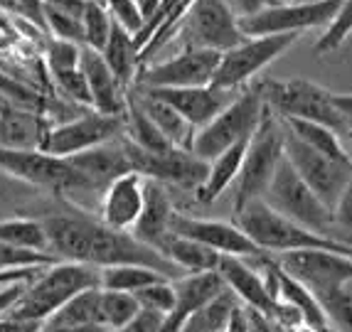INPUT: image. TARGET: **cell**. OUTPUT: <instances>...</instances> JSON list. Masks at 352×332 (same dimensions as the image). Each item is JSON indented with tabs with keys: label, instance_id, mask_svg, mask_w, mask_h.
<instances>
[{
	"label": "cell",
	"instance_id": "1",
	"mask_svg": "<svg viewBox=\"0 0 352 332\" xmlns=\"http://www.w3.org/2000/svg\"><path fill=\"white\" fill-rule=\"evenodd\" d=\"M42 224L47 232L50 254L59 261L89 263L96 268L116 266V263H141L170 280L185 276L158 249L143 244L131 232L106 227L104 221L79 207H67L62 212L42 217Z\"/></svg>",
	"mask_w": 352,
	"mask_h": 332
},
{
	"label": "cell",
	"instance_id": "2",
	"mask_svg": "<svg viewBox=\"0 0 352 332\" xmlns=\"http://www.w3.org/2000/svg\"><path fill=\"white\" fill-rule=\"evenodd\" d=\"M101 268L76 261H54L45 266L35 278L25 286L18 303L12 305L6 318L28 322H45L62 303H67L72 296L99 288Z\"/></svg>",
	"mask_w": 352,
	"mask_h": 332
},
{
	"label": "cell",
	"instance_id": "3",
	"mask_svg": "<svg viewBox=\"0 0 352 332\" xmlns=\"http://www.w3.org/2000/svg\"><path fill=\"white\" fill-rule=\"evenodd\" d=\"M234 224L247 234L258 249L264 254H271V256L296 249H328L352 256V246L342 244V241L333 239V236H323V234H316L311 229L300 227L298 221L283 217L281 212L269 207L261 197L252 199L241 210H236Z\"/></svg>",
	"mask_w": 352,
	"mask_h": 332
},
{
	"label": "cell",
	"instance_id": "4",
	"mask_svg": "<svg viewBox=\"0 0 352 332\" xmlns=\"http://www.w3.org/2000/svg\"><path fill=\"white\" fill-rule=\"evenodd\" d=\"M254 87L258 89L264 104L276 116H294L323 123L338 135H345L350 129L345 118L340 116V111L335 109L333 91H328L320 84L308 82V79H286V82L261 79V82H254Z\"/></svg>",
	"mask_w": 352,
	"mask_h": 332
},
{
	"label": "cell",
	"instance_id": "5",
	"mask_svg": "<svg viewBox=\"0 0 352 332\" xmlns=\"http://www.w3.org/2000/svg\"><path fill=\"white\" fill-rule=\"evenodd\" d=\"M264 113H266V104L261 99L258 89L254 84H247V87L241 89V93H236L234 99L229 101L207 126L195 131L190 151L200 157V160L210 163L212 157H217L229 146L252 138V133L256 131L258 123H261Z\"/></svg>",
	"mask_w": 352,
	"mask_h": 332
},
{
	"label": "cell",
	"instance_id": "6",
	"mask_svg": "<svg viewBox=\"0 0 352 332\" xmlns=\"http://www.w3.org/2000/svg\"><path fill=\"white\" fill-rule=\"evenodd\" d=\"M283 160V123L274 111L266 106V113L256 131L249 138L247 153L241 160V170L236 175L234 212L241 210L252 199L264 197L271 177Z\"/></svg>",
	"mask_w": 352,
	"mask_h": 332
},
{
	"label": "cell",
	"instance_id": "7",
	"mask_svg": "<svg viewBox=\"0 0 352 332\" xmlns=\"http://www.w3.org/2000/svg\"><path fill=\"white\" fill-rule=\"evenodd\" d=\"M298 32H276V35L244 37L239 45L224 49L212 76V87L222 91H239L258 71L286 54L298 40Z\"/></svg>",
	"mask_w": 352,
	"mask_h": 332
},
{
	"label": "cell",
	"instance_id": "8",
	"mask_svg": "<svg viewBox=\"0 0 352 332\" xmlns=\"http://www.w3.org/2000/svg\"><path fill=\"white\" fill-rule=\"evenodd\" d=\"M261 199H264L269 207H274L276 212H281L283 217L298 221L300 227L335 239L333 210L325 207V204L320 202V197L300 180L298 173L291 168V163H288L286 157L278 163L276 173L271 177L269 187H266V192Z\"/></svg>",
	"mask_w": 352,
	"mask_h": 332
},
{
	"label": "cell",
	"instance_id": "9",
	"mask_svg": "<svg viewBox=\"0 0 352 332\" xmlns=\"http://www.w3.org/2000/svg\"><path fill=\"white\" fill-rule=\"evenodd\" d=\"M241 40H244V32L239 30V18L229 8L227 0H192V5L185 12V18L177 25L175 35L168 40V45L182 42V49L207 47V49L224 52L229 47L239 45Z\"/></svg>",
	"mask_w": 352,
	"mask_h": 332
},
{
	"label": "cell",
	"instance_id": "10",
	"mask_svg": "<svg viewBox=\"0 0 352 332\" xmlns=\"http://www.w3.org/2000/svg\"><path fill=\"white\" fill-rule=\"evenodd\" d=\"M345 0H294L276 3L264 10L239 18L244 37L276 35V32H305V30L328 27Z\"/></svg>",
	"mask_w": 352,
	"mask_h": 332
},
{
	"label": "cell",
	"instance_id": "11",
	"mask_svg": "<svg viewBox=\"0 0 352 332\" xmlns=\"http://www.w3.org/2000/svg\"><path fill=\"white\" fill-rule=\"evenodd\" d=\"M283 157L298 173L300 180L320 197V202L325 207H330V210H335L342 187H345L347 177H350L352 160H335V157L325 155V153L313 151L311 146H305L303 140H298L294 133H288L286 126H283Z\"/></svg>",
	"mask_w": 352,
	"mask_h": 332
},
{
	"label": "cell",
	"instance_id": "12",
	"mask_svg": "<svg viewBox=\"0 0 352 332\" xmlns=\"http://www.w3.org/2000/svg\"><path fill=\"white\" fill-rule=\"evenodd\" d=\"M222 52L207 47H185L173 57L151 59L148 65L138 67L133 87H207L219 65Z\"/></svg>",
	"mask_w": 352,
	"mask_h": 332
},
{
	"label": "cell",
	"instance_id": "13",
	"mask_svg": "<svg viewBox=\"0 0 352 332\" xmlns=\"http://www.w3.org/2000/svg\"><path fill=\"white\" fill-rule=\"evenodd\" d=\"M124 129L126 116H111V113H101L96 109H84L82 113L50 126L45 140H42V151L67 157L116 138L124 133Z\"/></svg>",
	"mask_w": 352,
	"mask_h": 332
},
{
	"label": "cell",
	"instance_id": "14",
	"mask_svg": "<svg viewBox=\"0 0 352 332\" xmlns=\"http://www.w3.org/2000/svg\"><path fill=\"white\" fill-rule=\"evenodd\" d=\"M126 138V153L133 173H141L143 177L158 180L168 187L197 192V187L207 177V160H200L192 151L185 148H170L165 153H148L138 148L129 135Z\"/></svg>",
	"mask_w": 352,
	"mask_h": 332
},
{
	"label": "cell",
	"instance_id": "15",
	"mask_svg": "<svg viewBox=\"0 0 352 332\" xmlns=\"http://www.w3.org/2000/svg\"><path fill=\"white\" fill-rule=\"evenodd\" d=\"M274 258L288 276L300 280L313 296H320V293L333 291V288L352 280V256L340 254V251L296 249L276 254Z\"/></svg>",
	"mask_w": 352,
	"mask_h": 332
},
{
	"label": "cell",
	"instance_id": "16",
	"mask_svg": "<svg viewBox=\"0 0 352 332\" xmlns=\"http://www.w3.org/2000/svg\"><path fill=\"white\" fill-rule=\"evenodd\" d=\"M170 232L210 246L212 251H217L219 256L252 258V256H261V254H264V251L249 239L247 234L236 227L234 221L205 219V217L182 214V212L175 210V214H173V219H170Z\"/></svg>",
	"mask_w": 352,
	"mask_h": 332
},
{
	"label": "cell",
	"instance_id": "17",
	"mask_svg": "<svg viewBox=\"0 0 352 332\" xmlns=\"http://www.w3.org/2000/svg\"><path fill=\"white\" fill-rule=\"evenodd\" d=\"M143 199H146V177L129 170L104 187L94 217L104 221L106 227L131 232L143 212Z\"/></svg>",
	"mask_w": 352,
	"mask_h": 332
},
{
	"label": "cell",
	"instance_id": "18",
	"mask_svg": "<svg viewBox=\"0 0 352 332\" xmlns=\"http://www.w3.org/2000/svg\"><path fill=\"white\" fill-rule=\"evenodd\" d=\"M141 89H146L153 96L163 99L165 104H170L195 131L207 126L236 96V91H222V89H214L212 84H207V87H175V89L141 87Z\"/></svg>",
	"mask_w": 352,
	"mask_h": 332
},
{
	"label": "cell",
	"instance_id": "19",
	"mask_svg": "<svg viewBox=\"0 0 352 332\" xmlns=\"http://www.w3.org/2000/svg\"><path fill=\"white\" fill-rule=\"evenodd\" d=\"M219 274V278L224 280V286L234 293L241 300V305L256 310V313L274 318L276 315L278 303L271 298V293L266 291L264 276L254 266L252 258L241 256H219V263L214 268Z\"/></svg>",
	"mask_w": 352,
	"mask_h": 332
},
{
	"label": "cell",
	"instance_id": "20",
	"mask_svg": "<svg viewBox=\"0 0 352 332\" xmlns=\"http://www.w3.org/2000/svg\"><path fill=\"white\" fill-rule=\"evenodd\" d=\"M67 207H74V204L8 175L6 170L0 168V219H8V217H40L42 219V217L62 212Z\"/></svg>",
	"mask_w": 352,
	"mask_h": 332
},
{
	"label": "cell",
	"instance_id": "21",
	"mask_svg": "<svg viewBox=\"0 0 352 332\" xmlns=\"http://www.w3.org/2000/svg\"><path fill=\"white\" fill-rule=\"evenodd\" d=\"M67 160H69V163L87 177L89 185H94L99 192H104V187L111 180H116L118 175H124V173L131 170L124 133L111 140H106L101 146L89 148V151L67 155Z\"/></svg>",
	"mask_w": 352,
	"mask_h": 332
},
{
	"label": "cell",
	"instance_id": "22",
	"mask_svg": "<svg viewBox=\"0 0 352 332\" xmlns=\"http://www.w3.org/2000/svg\"><path fill=\"white\" fill-rule=\"evenodd\" d=\"M175 286V305L165 315L160 332H180L190 315L197 308L214 298L224 288V280L219 278L217 271H205V274H185L173 280Z\"/></svg>",
	"mask_w": 352,
	"mask_h": 332
},
{
	"label": "cell",
	"instance_id": "23",
	"mask_svg": "<svg viewBox=\"0 0 352 332\" xmlns=\"http://www.w3.org/2000/svg\"><path fill=\"white\" fill-rule=\"evenodd\" d=\"M175 214V204L170 197V187L158 180L146 177V199H143V212L133 224L131 234L143 244L160 251L168 236H170V219Z\"/></svg>",
	"mask_w": 352,
	"mask_h": 332
},
{
	"label": "cell",
	"instance_id": "24",
	"mask_svg": "<svg viewBox=\"0 0 352 332\" xmlns=\"http://www.w3.org/2000/svg\"><path fill=\"white\" fill-rule=\"evenodd\" d=\"M79 69H82L84 79H87L89 96H91V109L101 111V113H111V116H124L126 89L116 82V76L106 67L101 52L82 47Z\"/></svg>",
	"mask_w": 352,
	"mask_h": 332
},
{
	"label": "cell",
	"instance_id": "25",
	"mask_svg": "<svg viewBox=\"0 0 352 332\" xmlns=\"http://www.w3.org/2000/svg\"><path fill=\"white\" fill-rule=\"evenodd\" d=\"M50 123L40 111L6 104L0 109V148H42Z\"/></svg>",
	"mask_w": 352,
	"mask_h": 332
},
{
	"label": "cell",
	"instance_id": "26",
	"mask_svg": "<svg viewBox=\"0 0 352 332\" xmlns=\"http://www.w3.org/2000/svg\"><path fill=\"white\" fill-rule=\"evenodd\" d=\"M126 93H129L135 104L141 106V111L151 118L153 126H155V129L168 138L170 146L190 151L192 138H195V129L180 116V113H177L175 109H173L170 104H165L163 99L153 96L151 91H146V89H141V87H131Z\"/></svg>",
	"mask_w": 352,
	"mask_h": 332
},
{
	"label": "cell",
	"instance_id": "27",
	"mask_svg": "<svg viewBox=\"0 0 352 332\" xmlns=\"http://www.w3.org/2000/svg\"><path fill=\"white\" fill-rule=\"evenodd\" d=\"M247 146H249V138L239 140V143H234V146H229L227 151L219 153L217 157H212L210 163H207L205 182L197 187L195 197L205 204L222 197L229 187L236 182V175H239V170H241V160H244Z\"/></svg>",
	"mask_w": 352,
	"mask_h": 332
},
{
	"label": "cell",
	"instance_id": "28",
	"mask_svg": "<svg viewBox=\"0 0 352 332\" xmlns=\"http://www.w3.org/2000/svg\"><path fill=\"white\" fill-rule=\"evenodd\" d=\"M160 254L168 261H173L182 274H205V271H214L219 263V254L212 251L210 246L200 244V241L173 234L160 244Z\"/></svg>",
	"mask_w": 352,
	"mask_h": 332
},
{
	"label": "cell",
	"instance_id": "29",
	"mask_svg": "<svg viewBox=\"0 0 352 332\" xmlns=\"http://www.w3.org/2000/svg\"><path fill=\"white\" fill-rule=\"evenodd\" d=\"M101 57H104L106 67L111 69V74L116 76V82L129 91L133 87L135 71H138V49L133 45V35L113 23L111 35L101 49Z\"/></svg>",
	"mask_w": 352,
	"mask_h": 332
},
{
	"label": "cell",
	"instance_id": "30",
	"mask_svg": "<svg viewBox=\"0 0 352 332\" xmlns=\"http://www.w3.org/2000/svg\"><path fill=\"white\" fill-rule=\"evenodd\" d=\"M87 325H101L99 288H87V291L72 296L67 303L59 305L47 320L42 322L40 330H65V327Z\"/></svg>",
	"mask_w": 352,
	"mask_h": 332
},
{
	"label": "cell",
	"instance_id": "31",
	"mask_svg": "<svg viewBox=\"0 0 352 332\" xmlns=\"http://www.w3.org/2000/svg\"><path fill=\"white\" fill-rule=\"evenodd\" d=\"M239 305V298L224 286L217 296L210 298L202 308H197L190 315L185 325L180 327V332H224L229 325V318Z\"/></svg>",
	"mask_w": 352,
	"mask_h": 332
},
{
	"label": "cell",
	"instance_id": "32",
	"mask_svg": "<svg viewBox=\"0 0 352 332\" xmlns=\"http://www.w3.org/2000/svg\"><path fill=\"white\" fill-rule=\"evenodd\" d=\"M281 123L286 126L288 133H294L298 140H303L305 146H311L313 151H320L325 155L335 157V160H352V155L345 151L340 135L333 129L323 126L316 121H305V118H294V116H278Z\"/></svg>",
	"mask_w": 352,
	"mask_h": 332
},
{
	"label": "cell",
	"instance_id": "33",
	"mask_svg": "<svg viewBox=\"0 0 352 332\" xmlns=\"http://www.w3.org/2000/svg\"><path fill=\"white\" fill-rule=\"evenodd\" d=\"M0 241L20 249L50 254V241L40 217H8L0 219Z\"/></svg>",
	"mask_w": 352,
	"mask_h": 332
},
{
	"label": "cell",
	"instance_id": "34",
	"mask_svg": "<svg viewBox=\"0 0 352 332\" xmlns=\"http://www.w3.org/2000/svg\"><path fill=\"white\" fill-rule=\"evenodd\" d=\"M165 278L163 274L153 271L141 263H116V266H104L101 268V283L99 288L106 291H126L135 293L141 291L148 283H155V280Z\"/></svg>",
	"mask_w": 352,
	"mask_h": 332
},
{
	"label": "cell",
	"instance_id": "35",
	"mask_svg": "<svg viewBox=\"0 0 352 332\" xmlns=\"http://www.w3.org/2000/svg\"><path fill=\"white\" fill-rule=\"evenodd\" d=\"M318 303L323 308L328 325L333 332H352V280L342 283V286L333 288V291L320 293Z\"/></svg>",
	"mask_w": 352,
	"mask_h": 332
},
{
	"label": "cell",
	"instance_id": "36",
	"mask_svg": "<svg viewBox=\"0 0 352 332\" xmlns=\"http://www.w3.org/2000/svg\"><path fill=\"white\" fill-rule=\"evenodd\" d=\"M138 300L133 293L126 291H106L99 288V310H101V325L109 330H118L138 313Z\"/></svg>",
	"mask_w": 352,
	"mask_h": 332
},
{
	"label": "cell",
	"instance_id": "37",
	"mask_svg": "<svg viewBox=\"0 0 352 332\" xmlns=\"http://www.w3.org/2000/svg\"><path fill=\"white\" fill-rule=\"evenodd\" d=\"M111 15L104 8V3L99 0H87L82 12V27H84V47L101 52L111 35Z\"/></svg>",
	"mask_w": 352,
	"mask_h": 332
},
{
	"label": "cell",
	"instance_id": "38",
	"mask_svg": "<svg viewBox=\"0 0 352 332\" xmlns=\"http://www.w3.org/2000/svg\"><path fill=\"white\" fill-rule=\"evenodd\" d=\"M352 35V0H345L338 10V15L333 18V23L325 27V32L320 35V40L316 42V54L325 57V54L335 52V49H340L342 42Z\"/></svg>",
	"mask_w": 352,
	"mask_h": 332
},
{
	"label": "cell",
	"instance_id": "39",
	"mask_svg": "<svg viewBox=\"0 0 352 332\" xmlns=\"http://www.w3.org/2000/svg\"><path fill=\"white\" fill-rule=\"evenodd\" d=\"M133 296L141 308L158 310V313H163V315L170 313L173 305H175V286H173L170 278H160V280H155V283H148L141 291H135Z\"/></svg>",
	"mask_w": 352,
	"mask_h": 332
},
{
	"label": "cell",
	"instance_id": "40",
	"mask_svg": "<svg viewBox=\"0 0 352 332\" xmlns=\"http://www.w3.org/2000/svg\"><path fill=\"white\" fill-rule=\"evenodd\" d=\"M59 261L52 254H42V251L20 249L0 241V271H10V268H32V266H50Z\"/></svg>",
	"mask_w": 352,
	"mask_h": 332
},
{
	"label": "cell",
	"instance_id": "41",
	"mask_svg": "<svg viewBox=\"0 0 352 332\" xmlns=\"http://www.w3.org/2000/svg\"><path fill=\"white\" fill-rule=\"evenodd\" d=\"M82 47L84 45H74V42L67 40H57L52 37L47 45V71L50 74H57V71H69L79 67V57H82Z\"/></svg>",
	"mask_w": 352,
	"mask_h": 332
},
{
	"label": "cell",
	"instance_id": "42",
	"mask_svg": "<svg viewBox=\"0 0 352 332\" xmlns=\"http://www.w3.org/2000/svg\"><path fill=\"white\" fill-rule=\"evenodd\" d=\"M101 3H104V8L109 10L113 23L121 25L126 32L135 35V32L141 30L143 10H141V3H138V0H101Z\"/></svg>",
	"mask_w": 352,
	"mask_h": 332
},
{
	"label": "cell",
	"instance_id": "43",
	"mask_svg": "<svg viewBox=\"0 0 352 332\" xmlns=\"http://www.w3.org/2000/svg\"><path fill=\"white\" fill-rule=\"evenodd\" d=\"M333 221H335V239L342 236V234H352V170L345 187H342L340 199H338V204H335L333 210Z\"/></svg>",
	"mask_w": 352,
	"mask_h": 332
},
{
	"label": "cell",
	"instance_id": "44",
	"mask_svg": "<svg viewBox=\"0 0 352 332\" xmlns=\"http://www.w3.org/2000/svg\"><path fill=\"white\" fill-rule=\"evenodd\" d=\"M163 320H165V315L158 313V310L138 308V313H135L124 327H118V330H113V332H160Z\"/></svg>",
	"mask_w": 352,
	"mask_h": 332
},
{
	"label": "cell",
	"instance_id": "45",
	"mask_svg": "<svg viewBox=\"0 0 352 332\" xmlns=\"http://www.w3.org/2000/svg\"><path fill=\"white\" fill-rule=\"evenodd\" d=\"M28 283L30 280H12L8 286H0V318H6L10 313V308L18 303V298L23 296Z\"/></svg>",
	"mask_w": 352,
	"mask_h": 332
},
{
	"label": "cell",
	"instance_id": "46",
	"mask_svg": "<svg viewBox=\"0 0 352 332\" xmlns=\"http://www.w3.org/2000/svg\"><path fill=\"white\" fill-rule=\"evenodd\" d=\"M227 3L236 12V18H244V15H254V12L264 10V8L276 5L281 0H227Z\"/></svg>",
	"mask_w": 352,
	"mask_h": 332
},
{
	"label": "cell",
	"instance_id": "47",
	"mask_svg": "<svg viewBox=\"0 0 352 332\" xmlns=\"http://www.w3.org/2000/svg\"><path fill=\"white\" fill-rule=\"evenodd\" d=\"M42 322L12 320V318H0V332H40Z\"/></svg>",
	"mask_w": 352,
	"mask_h": 332
},
{
	"label": "cell",
	"instance_id": "48",
	"mask_svg": "<svg viewBox=\"0 0 352 332\" xmlns=\"http://www.w3.org/2000/svg\"><path fill=\"white\" fill-rule=\"evenodd\" d=\"M224 332H249V318H247V308H244V305H239V308L232 313L229 325Z\"/></svg>",
	"mask_w": 352,
	"mask_h": 332
},
{
	"label": "cell",
	"instance_id": "49",
	"mask_svg": "<svg viewBox=\"0 0 352 332\" xmlns=\"http://www.w3.org/2000/svg\"><path fill=\"white\" fill-rule=\"evenodd\" d=\"M333 104L340 111V116L347 121V126L352 129V93H335L333 91Z\"/></svg>",
	"mask_w": 352,
	"mask_h": 332
},
{
	"label": "cell",
	"instance_id": "50",
	"mask_svg": "<svg viewBox=\"0 0 352 332\" xmlns=\"http://www.w3.org/2000/svg\"><path fill=\"white\" fill-rule=\"evenodd\" d=\"M40 332H111L104 325H87V327H65V330H40Z\"/></svg>",
	"mask_w": 352,
	"mask_h": 332
},
{
	"label": "cell",
	"instance_id": "51",
	"mask_svg": "<svg viewBox=\"0 0 352 332\" xmlns=\"http://www.w3.org/2000/svg\"><path fill=\"white\" fill-rule=\"evenodd\" d=\"M338 239H340V241H342V244L352 246V234H342V236H338Z\"/></svg>",
	"mask_w": 352,
	"mask_h": 332
},
{
	"label": "cell",
	"instance_id": "52",
	"mask_svg": "<svg viewBox=\"0 0 352 332\" xmlns=\"http://www.w3.org/2000/svg\"><path fill=\"white\" fill-rule=\"evenodd\" d=\"M345 138H350V143H352V129H347V133H345Z\"/></svg>",
	"mask_w": 352,
	"mask_h": 332
},
{
	"label": "cell",
	"instance_id": "53",
	"mask_svg": "<svg viewBox=\"0 0 352 332\" xmlns=\"http://www.w3.org/2000/svg\"><path fill=\"white\" fill-rule=\"evenodd\" d=\"M138 3H143V0H138Z\"/></svg>",
	"mask_w": 352,
	"mask_h": 332
},
{
	"label": "cell",
	"instance_id": "54",
	"mask_svg": "<svg viewBox=\"0 0 352 332\" xmlns=\"http://www.w3.org/2000/svg\"><path fill=\"white\" fill-rule=\"evenodd\" d=\"M99 3H101V0H99Z\"/></svg>",
	"mask_w": 352,
	"mask_h": 332
}]
</instances>
